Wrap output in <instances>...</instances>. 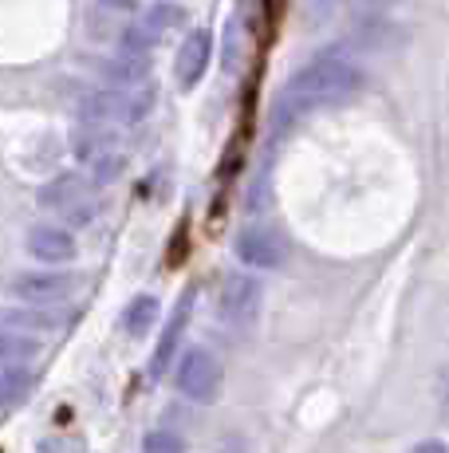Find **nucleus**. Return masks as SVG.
<instances>
[{
    "mask_svg": "<svg viewBox=\"0 0 449 453\" xmlns=\"http://www.w3.org/2000/svg\"><path fill=\"white\" fill-rule=\"evenodd\" d=\"M40 453H83L80 438H44L40 441Z\"/></svg>",
    "mask_w": 449,
    "mask_h": 453,
    "instance_id": "23",
    "label": "nucleus"
},
{
    "mask_svg": "<svg viewBox=\"0 0 449 453\" xmlns=\"http://www.w3.org/2000/svg\"><path fill=\"white\" fill-rule=\"evenodd\" d=\"M59 319L36 308H4L0 311V331H16V335H40V331H56Z\"/></svg>",
    "mask_w": 449,
    "mask_h": 453,
    "instance_id": "14",
    "label": "nucleus"
},
{
    "mask_svg": "<svg viewBox=\"0 0 449 453\" xmlns=\"http://www.w3.org/2000/svg\"><path fill=\"white\" fill-rule=\"evenodd\" d=\"M123 170H126L123 150H110V154H103V158L91 165V181H99V186H107V181H115Z\"/></svg>",
    "mask_w": 449,
    "mask_h": 453,
    "instance_id": "20",
    "label": "nucleus"
},
{
    "mask_svg": "<svg viewBox=\"0 0 449 453\" xmlns=\"http://www.w3.org/2000/svg\"><path fill=\"white\" fill-rule=\"evenodd\" d=\"M261 300H264V288L256 276H229L221 284V319L229 327H248L256 316H261Z\"/></svg>",
    "mask_w": 449,
    "mask_h": 453,
    "instance_id": "4",
    "label": "nucleus"
},
{
    "mask_svg": "<svg viewBox=\"0 0 449 453\" xmlns=\"http://www.w3.org/2000/svg\"><path fill=\"white\" fill-rule=\"evenodd\" d=\"M40 355V339L16 335V331H0V371L8 367H28Z\"/></svg>",
    "mask_w": 449,
    "mask_h": 453,
    "instance_id": "15",
    "label": "nucleus"
},
{
    "mask_svg": "<svg viewBox=\"0 0 449 453\" xmlns=\"http://www.w3.org/2000/svg\"><path fill=\"white\" fill-rule=\"evenodd\" d=\"M414 453H449L445 441H422V446H414Z\"/></svg>",
    "mask_w": 449,
    "mask_h": 453,
    "instance_id": "24",
    "label": "nucleus"
},
{
    "mask_svg": "<svg viewBox=\"0 0 449 453\" xmlns=\"http://www.w3.org/2000/svg\"><path fill=\"white\" fill-rule=\"evenodd\" d=\"M64 217L67 225H72V229H88V225L95 221V217H99V202H95V197H88V202H80V205H72V209H64Z\"/></svg>",
    "mask_w": 449,
    "mask_h": 453,
    "instance_id": "22",
    "label": "nucleus"
},
{
    "mask_svg": "<svg viewBox=\"0 0 449 453\" xmlns=\"http://www.w3.org/2000/svg\"><path fill=\"white\" fill-rule=\"evenodd\" d=\"M442 395H445V406H449V374H445V387H442Z\"/></svg>",
    "mask_w": 449,
    "mask_h": 453,
    "instance_id": "26",
    "label": "nucleus"
},
{
    "mask_svg": "<svg viewBox=\"0 0 449 453\" xmlns=\"http://www.w3.org/2000/svg\"><path fill=\"white\" fill-rule=\"evenodd\" d=\"M138 32H142L150 43H158L162 36H166L170 28H178V24H186V8L181 4H170V0H162V4H154L150 12L138 16Z\"/></svg>",
    "mask_w": 449,
    "mask_h": 453,
    "instance_id": "12",
    "label": "nucleus"
},
{
    "mask_svg": "<svg viewBox=\"0 0 449 453\" xmlns=\"http://www.w3.org/2000/svg\"><path fill=\"white\" fill-rule=\"evenodd\" d=\"M88 197H91V181L88 178H80V173H59V178H51L48 186H40L36 202L44 209H59V213H64V209L88 202Z\"/></svg>",
    "mask_w": 449,
    "mask_h": 453,
    "instance_id": "11",
    "label": "nucleus"
},
{
    "mask_svg": "<svg viewBox=\"0 0 449 453\" xmlns=\"http://www.w3.org/2000/svg\"><path fill=\"white\" fill-rule=\"evenodd\" d=\"M181 449H186V441L170 430H150L142 441V453H181Z\"/></svg>",
    "mask_w": 449,
    "mask_h": 453,
    "instance_id": "21",
    "label": "nucleus"
},
{
    "mask_svg": "<svg viewBox=\"0 0 449 453\" xmlns=\"http://www.w3.org/2000/svg\"><path fill=\"white\" fill-rule=\"evenodd\" d=\"M107 75L126 91V87H138V80L146 83V75H150V59L123 56V51H118V59H110V64H107Z\"/></svg>",
    "mask_w": 449,
    "mask_h": 453,
    "instance_id": "18",
    "label": "nucleus"
},
{
    "mask_svg": "<svg viewBox=\"0 0 449 453\" xmlns=\"http://www.w3.org/2000/svg\"><path fill=\"white\" fill-rule=\"evenodd\" d=\"M110 150H118V146H115V138H110L107 130L88 127L83 134H75V158H80V162L95 165V162L103 158V154H110Z\"/></svg>",
    "mask_w": 449,
    "mask_h": 453,
    "instance_id": "19",
    "label": "nucleus"
},
{
    "mask_svg": "<svg viewBox=\"0 0 449 453\" xmlns=\"http://www.w3.org/2000/svg\"><path fill=\"white\" fill-rule=\"evenodd\" d=\"M406 36L399 28H394L391 20H383V16H362V20L355 24V32L347 36V48H359V51H375V56H383V51L399 48Z\"/></svg>",
    "mask_w": 449,
    "mask_h": 453,
    "instance_id": "10",
    "label": "nucleus"
},
{
    "mask_svg": "<svg viewBox=\"0 0 449 453\" xmlns=\"http://www.w3.org/2000/svg\"><path fill=\"white\" fill-rule=\"evenodd\" d=\"M362 87H367V75L351 56L335 51H319L312 56L280 91V103H276V119L280 127L296 123V119L312 115V111L323 107H343V103L359 99Z\"/></svg>",
    "mask_w": 449,
    "mask_h": 453,
    "instance_id": "1",
    "label": "nucleus"
},
{
    "mask_svg": "<svg viewBox=\"0 0 449 453\" xmlns=\"http://www.w3.org/2000/svg\"><path fill=\"white\" fill-rule=\"evenodd\" d=\"M312 4V16L316 20H335L339 12H351V16H378L386 12L391 4H399V0H308Z\"/></svg>",
    "mask_w": 449,
    "mask_h": 453,
    "instance_id": "13",
    "label": "nucleus"
},
{
    "mask_svg": "<svg viewBox=\"0 0 449 453\" xmlns=\"http://www.w3.org/2000/svg\"><path fill=\"white\" fill-rule=\"evenodd\" d=\"M32 387H36V379H32L28 367H8V371H0V411H4V406L24 403V398L32 395Z\"/></svg>",
    "mask_w": 449,
    "mask_h": 453,
    "instance_id": "17",
    "label": "nucleus"
},
{
    "mask_svg": "<svg viewBox=\"0 0 449 453\" xmlns=\"http://www.w3.org/2000/svg\"><path fill=\"white\" fill-rule=\"evenodd\" d=\"M194 300H197V292L186 288V292H181V300L174 303V316H170V324H166V331H162L158 347H154V359H150V374H154V379H162V374H166V367H170V359H174L181 335H186L189 316H194Z\"/></svg>",
    "mask_w": 449,
    "mask_h": 453,
    "instance_id": "7",
    "label": "nucleus"
},
{
    "mask_svg": "<svg viewBox=\"0 0 449 453\" xmlns=\"http://www.w3.org/2000/svg\"><path fill=\"white\" fill-rule=\"evenodd\" d=\"M107 8H123V12H131V8H138V0H103Z\"/></svg>",
    "mask_w": 449,
    "mask_h": 453,
    "instance_id": "25",
    "label": "nucleus"
},
{
    "mask_svg": "<svg viewBox=\"0 0 449 453\" xmlns=\"http://www.w3.org/2000/svg\"><path fill=\"white\" fill-rule=\"evenodd\" d=\"M232 249H237L240 265H248V268H280L284 257H288L284 237L272 229H240Z\"/></svg>",
    "mask_w": 449,
    "mask_h": 453,
    "instance_id": "5",
    "label": "nucleus"
},
{
    "mask_svg": "<svg viewBox=\"0 0 449 453\" xmlns=\"http://www.w3.org/2000/svg\"><path fill=\"white\" fill-rule=\"evenodd\" d=\"M209 59H213V32L194 28V32L186 36V43L178 48V59H174L178 83H181V87L202 83V75H205V67H209Z\"/></svg>",
    "mask_w": 449,
    "mask_h": 453,
    "instance_id": "8",
    "label": "nucleus"
},
{
    "mask_svg": "<svg viewBox=\"0 0 449 453\" xmlns=\"http://www.w3.org/2000/svg\"><path fill=\"white\" fill-rule=\"evenodd\" d=\"M28 252L36 260H44V265H67V260H75V237L67 229H59V225H36V229L28 233Z\"/></svg>",
    "mask_w": 449,
    "mask_h": 453,
    "instance_id": "9",
    "label": "nucleus"
},
{
    "mask_svg": "<svg viewBox=\"0 0 449 453\" xmlns=\"http://www.w3.org/2000/svg\"><path fill=\"white\" fill-rule=\"evenodd\" d=\"M154 319H158V300H154V296H134L123 311V331L131 339H142L146 331L154 327Z\"/></svg>",
    "mask_w": 449,
    "mask_h": 453,
    "instance_id": "16",
    "label": "nucleus"
},
{
    "mask_svg": "<svg viewBox=\"0 0 449 453\" xmlns=\"http://www.w3.org/2000/svg\"><path fill=\"white\" fill-rule=\"evenodd\" d=\"M75 288V280L67 273H20L12 280V296L24 303H40V308H48V303H59L67 300Z\"/></svg>",
    "mask_w": 449,
    "mask_h": 453,
    "instance_id": "6",
    "label": "nucleus"
},
{
    "mask_svg": "<svg viewBox=\"0 0 449 453\" xmlns=\"http://www.w3.org/2000/svg\"><path fill=\"white\" fill-rule=\"evenodd\" d=\"M221 363L213 351H205V347H189L186 355H181L178 363V390L189 398V403H213V398L221 395Z\"/></svg>",
    "mask_w": 449,
    "mask_h": 453,
    "instance_id": "3",
    "label": "nucleus"
},
{
    "mask_svg": "<svg viewBox=\"0 0 449 453\" xmlns=\"http://www.w3.org/2000/svg\"><path fill=\"white\" fill-rule=\"evenodd\" d=\"M154 107V83H142L138 91H123V87H99V91L83 95L80 103V123L83 127H131L142 123Z\"/></svg>",
    "mask_w": 449,
    "mask_h": 453,
    "instance_id": "2",
    "label": "nucleus"
}]
</instances>
